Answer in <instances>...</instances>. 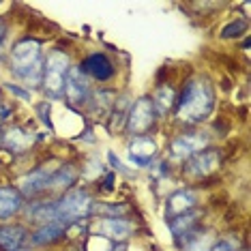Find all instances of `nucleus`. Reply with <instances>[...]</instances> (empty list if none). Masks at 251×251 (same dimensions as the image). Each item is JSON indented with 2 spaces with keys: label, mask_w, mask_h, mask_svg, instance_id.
Returning <instances> with one entry per match:
<instances>
[{
  "label": "nucleus",
  "mask_w": 251,
  "mask_h": 251,
  "mask_svg": "<svg viewBox=\"0 0 251 251\" xmlns=\"http://www.w3.org/2000/svg\"><path fill=\"white\" fill-rule=\"evenodd\" d=\"M215 107V93L213 86L208 84V79H193L187 84V88L182 90L178 110H176V118L180 123L196 125L202 123L210 116Z\"/></svg>",
  "instance_id": "nucleus-1"
},
{
  "label": "nucleus",
  "mask_w": 251,
  "mask_h": 251,
  "mask_svg": "<svg viewBox=\"0 0 251 251\" xmlns=\"http://www.w3.org/2000/svg\"><path fill=\"white\" fill-rule=\"evenodd\" d=\"M11 69L13 73L26 82L37 84L43 75V62H41V45L35 39H24L15 43L11 52Z\"/></svg>",
  "instance_id": "nucleus-2"
},
{
  "label": "nucleus",
  "mask_w": 251,
  "mask_h": 251,
  "mask_svg": "<svg viewBox=\"0 0 251 251\" xmlns=\"http://www.w3.org/2000/svg\"><path fill=\"white\" fill-rule=\"evenodd\" d=\"M54 206H56V219L71 226L79 219H86V217L95 210V202L86 191L73 189L69 193H65Z\"/></svg>",
  "instance_id": "nucleus-3"
},
{
  "label": "nucleus",
  "mask_w": 251,
  "mask_h": 251,
  "mask_svg": "<svg viewBox=\"0 0 251 251\" xmlns=\"http://www.w3.org/2000/svg\"><path fill=\"white\" fill-rule=\"evenodd\" d=\"M69 56L65 52H52L45 60L43 67V88L50 97H62L65 95V79L69 73Z\"/></svg>",
  "instance_id": "nucleus-4"
},
{
  "label": "nucleus",
  "mask_w": 251,
  "mask_h": 251,
  "mask_svg": "<svg viewBox=\"0 0 251 251\" xmlns=\"http://www.w3.org/2000/svg\"><path fill=\"white\" fill-rule=\"evenodd\" d=\"M155 107H152V101L148 99V97H142L133 103L131 107L129 116H127V129L131 135H135V138H140V135H144L148 129L152 127V123H155Z\"/></svg>",
  "instance_id": "nucleus-5"
},
{
  "label": "nucleus",
  "mask_w": 251,
  "mask_h": 251,
  "mask_svg": "<svg viewBox=\"0 0 251 251\" xmlns=\"http://www.w3.org/2000/svg\"><path fill=\"white\" fill-rule=\"evenodd\" d=\"M206 144H208L206 133H182L180 138H176L170 144V155L176 161H185V159H191L193 155H198Z\"/></svg>",
  "instance_id": "nucleus-6"
},
{
  "label": "nucleus",
  "mask_w": 251,
  "mask_h": 251,
  "mask_svg": "<svg viewBox=\"0 0 251 251\" xmlns=\"http://www.w3.org/2000/svg\"><path fill=\"white\" fill-rule=\"evenodd\" d=\"M88 79L79 67H71L65 79V95L73 105H82L88 101Z\"/></svg>",
  "instance_id": "nucleus-7"
},
{
  "label": "nucleus",
  "mask_w": 251,
  "mask_h": 251,
  "mask_svg": "<svg viewBox=\"0 0 251 251\" xmlns=\"http://www.w3.org/2000/svg\"><path fill=\"white\" fill-rule=\"evenodd\" d=\"M219 165H221L219 151L208 148V151H202V152H198V155H193L189 159V163H187V172H189L191 176H208V174H215L217 170H219Z\"/></svg>",
  "instance_id": "nucleus-8"
},
{
  "label": "nucleus",
  "mask_w": 251,
  "mask_h": 251,
  "mask_svg": "<svg viewBox=\"0 0 251 251\" xmlns=\"http://www.w3.org/2000/svg\"><path fill=\"white\" fill-rule=\"evenodd\" d=\"M54 170H48V168H39L35 172L26 174L24 178L20 180V193L26 198H35L39 193H43L45 189L50 187V178H52Z\"/></svg>",
  "instance_id": "nucleus-9"
},
{
  "label": "nucleus",
  "mask_w": 251,
  "mask_h": 251,
  "mask_svg": "<svg viewBox=\"0 0 251 251\" xmlns=\"http://www.w3.org/2000/svg\"><path fill=\"white\" fill-rule=\"evenodd\" d=\"M196 204H198L196 193L189 191V189H180V191H176L168 198V204H165V217H168V219H174V217L191 213V210L196 208Z\"/></svg>",
  "instance_id": "nucleus-10"
},
{
  "label": "nucleus",
  "mask_w": 251,
  "mask_h": 251,
  "mask_svg": "<svg viewBox=\"0 0 251 251\" xmlns=\"http://www.w3.org/2000/svg\"><path fill=\"white\" fill-rule=\"evenodd\" d=\"M155 152H157L155 142L151 138L140 135V138H133V142L129 144V161L135 165H148L155 157Z\"/></svg>",
  "instance_id": "nucleus-11"
},
{
  "label": "nucleus",
  "mask_w": 251,
  "mask_h": 251,
  "mask_svg": "<svg viewBox=\"0 0 251 251\" xmlns=\"http://www.w3.org/2000/svg\"><path fill=\"white\" fill-rule=\"evenodd\" d=\"M79 69H82V73H88V75L97 77L99 82H105V79H110L114 75V67H112V62H110V58H107L105 54L88 56V58L82 62Z\"/></svg>",
  "instance_id": "nucleus-12"
},
{
  "label": "nucleus",
  "mask_w": 251,
  "mask_h": 251,
  "mask_svg": "<svg viewBox=\"0 0 251 251\" xmlns=\"http://www.w3.org/2000/svg\"><path fill=\"white\" fill-rule=\"evenodd\" d=\"M26 238L28 232L22 226H0V251H20Z\"/></svg>",
  "instance_id": "nucleus-13"
},
{
  "label": "nucleus",
  "mask_w": 251,
  "mask_h": 251,
  "mask_svg": "<svg viewBox=\"0 0 251 251\" xmlns=\"http://www.w3.org/2000/svg\"><path fill=\"white\" fill-rule=\"evenodd\" d=\"M97 232L105 238H112V241H125L131 234V226L121 217H107V219H101V224L97 226Z\"/></svg>",
  "instance_id": "nucleus-14"
},
{
  "label": "nucleus",
  "mask_w": 251,
  "mask_h": 251,
  "mask_svg": "<svg viewBox=\"0 0 251 251\" xmlns=\"http://www.w3.org/2000/svg\"><path fill=\"white\" fill-rule=\"evenodd\" d=\"M22 210V193L15 187H0V219L18 215Z\"/></svg>",
  "instance_id": "nucleus-15"
},
{
  "label": "nucleus",
  "mask_w": 251,
  "mask_h": 251,
  "mask_svg": "<svg viewBox=\"0 0 251 251\" xmlns=\"http://www.w3.org/2000/svg\"><path fill=\"white\" fill-rule=\"evenodd\" d=\"M32 142H35V135L28 133V131L22 127H13L2 135V144L7 146L11 152H24L32 146Z\"/></svg>",
  "instance_id": "nucleus-16"
},
{
  "label": "nucleus",
  "mask_w": 251,
  "mask_h": 251,
  "mask_svg": "<svg viewBox=\"0 0 251 251\" xmlns=\"http://www.w3.org/2000/svg\"><path fill=\"white\" fill-rule=\"evenodd\" d=\"M69 230V224H62V221H52V224H45L32 234V243L35 245H50L56 243L58 238L65 236V232Z\"/></svg>",
  "instance_id": "nucleus-17"
},
{
  "label": "nucleus",
  "mask_w": 251,
  "mask_h": 251,
  "mask_svg": "<svg viewBox=\"0 0 251 251\" xmlns=\"http://www.w3.org/2000/svg\"><path fill=\"white\" fill-rule=\"evenodd\" d=\"M77 178V170L73 165H62V168L54 170L52 178H50L48 189H69Z\"/></svg>",
  "instance_id": "nucleus-18"
},
{
  "label": "nucleus",
  "mask_w": 251,
  "mask_h": 251,
  "mask_svg": "<svg viewBox=\"0 0 251 251\" xmlns=\"http://www.w3.org/2000/svg\"><path fill=\"white\" fill-rule=\"evenodd\" d=\"M196 219H198V213H185L180 217H174V219H170V230H172L176 238H185L187 234H191Z\"/></svg>",
  "instance_id": "nucleus-19"
},
{
  "label": "nucleus",
  "mask_w": 251,
  "mask_h": 251,
  "mask_svg": "<svg viewBox=\"0 0 251 251\" xmlns=\"http://www.w3.org/2000/svg\"><path fill=\"white\" fill-rule=\"evenodd\" d=\"M151 101H152V107H155V112L168 114V110L174 105V101H176V95H174V90L170 88V86H161Z\"/></svg>",
  "instance_id": "nucleus-20"
},
{
  "label": "nucleus",
  "mask_w": 251,
  "mask_h": 251,
  "mask_svg": "<svg viewBox=\"0 0 251 251\" xmlns=\"http://www.w3.org/2000/svg\"><path fill=\"white\" fill-rule=\"evenodd\" d=\"M32 219L37 221V224H52V221H58L56 219V206L54 204H37L35 210H32Z\"/></svg>",
  "instance_id": "nucleus-21"
},
{
  "label": "nucleus",
  "mask_w": 251,
  "mask_h": 251,
  "mask_svg": "<svg viewBox=\"0 0 251 251\" xmlns=\"http://www.w3.org/2000/svg\"><path fill=\"white\" fill-rule=\"evenodd\" d=\"M245 30H247V22L238 20V22H232V24H227L224 28V32H221V37H224V39H234V37H241Z\"/></svg>",
  "instance_id": "nucleus-22"
},
{
  "label": "nucleus",
  "mask_w": 251,
  "mask_h": 251,
  "mask_svg": "<svg viewBox=\"0 0 251 251\" xmlns=\"http://www.w3.org/2000/svg\"><path fill=\"white\" fill-rule=\"evenodd\" d=\"M7 90H11V93H13V95L22 97V99H24V101L30 99V93H26V90H22V88H18V86H13V84H7Z\"/></svg>",
  "instance_id": "nucleus-23"
},
{
  "label": "nucleus",
  "mask_w": 251,
  "mask_h": 251,
  "mask_svg": "<svg viewBox=\"0 0 251 251\" xmlns=\"http://www.w3.org/2000/svg\"><path fill=\"white\" fill-rule=\"evenodd\" d=\"M210 251H232V247H230L227 243H219V245H215V247L210 249Z\"/></svg>",
  "instance_id": "nucleus-24"
},
{
  "label": "nucleus",
  "mask_w": 251,
  "mask_h": 251,
  "mask_svg": "<svg viewBox=\"0 0 251 251\" xmlns=\"http://www.w3.org/2000/svg\"><path fill=\"white\" fill-rule=\"evenodd\" d=\"M4 37H7V26H4V22L0 20V45H2L4 41Z\"/></svg>",
  "instance_id": "nucleus-25"
},
{
  "label": "nucleus",
  "mask_w": 251,
  "mask_h": 251,
  "mask_svg": "<svg viewBox=\"0 0 251 251\" xmlns=\"http://www.w3.org/2000/svg\"><path fill=\"white\" fill-rule=\"evenodd\" d=\"M107 157H110V163L114 165V168H116V170H123V165H121V161H118V159H116V157H114V155H112V152H110V155H107Z\"/></svg>",
  "instance_id": "nucleus-26"
},
{
  "label": "nucleus",
  "mask_w": 251,
  "mask_h": 251,
  "mask_svg": "<svg viewBox=\"0 0 251 251\" xmlns=\"http://www.w3.org/2000/svg\"><path fill=\"white\" fill-rule=\"evenodd\" d=\"M112 251H125V245H118L116 249H112Z\"/></svg>",
  "instance_id": "nucleus-27"
},
{
  "label": "nucleus",
  "mask_w": 251,
  "mask_h": 251,
  "mask_svg": "<svg viewBox=\"0 0 251 251\" xmlns=\"http://www.w3.org/2000/svg\"><path fill=\"white\" fill-rule=\"evenodd\" d=\"M0 142H2V133H0Z\"/></svg>",
  "instance_id": "nucleus-28"
}]
</instances>
